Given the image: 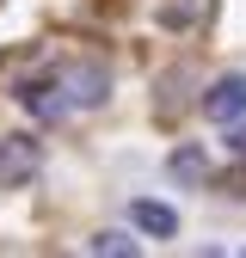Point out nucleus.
<instances>
[{
	"label": "nucleus",
	"mask_w": 246,
	"mask_h": 258,
	"mask_svg": "<svg viewBox=\"0 0 246 258\" xmlns=\"http://www.w3.org/2000/svg\"><path fill=\"white\" fill-rule=\"evenodd\" d=\"M43 166V148L31 142V136H0V190H13V184H31Z\"/></svg>",
	"instance_id": "1"
},
{
	"label": "nucleus",
	"mask_w": 246,
	"mask_h": 258,
	"mask_svg": "<svg viewBox=\"0 0 246 258\" xmlns=\"http://www.w3.org/2000/svg\"><path fill=\"white\" fill-rule=\"evenodd\" d=\"M19 105L31 117H61V111H68V86H61V74H31L19 86Z\"/></svg>",
	"instance_id": "2"
},
{
	"label": "nucleus",
	"mask_w": 246,
	"mask_h": 258,
	"mask_svg": "<svg viewBox=\"0 0 246 258\" xmlns=\"http://www.w3.org/2000/svg\"><path fill=\"white\" fill-rule=\"evenodd\" d=\"M203 117H209V123H234V117H246V74L215 80V86L203 92Z\"/></svg>",
	"instance_id": "3"
},
{
	"label": "nucleus",
	"mask_w": 246,
	"mask_h": 258,
	"mask_svg": "<svg viewBox=\"0 0 246 258\" xmlns=\"http://www.w3.org/2000/svg\"><path fill=\"white\" fill-rule=\"evenodd\" d=\"M130 221H136L142 234H154V240H172V234H178V215H172L166 203H154V197L130 203Z\"/></svg>",
	"instance_id": "4"
},
{
	"label": "nucleus",
	"mask_w": 246,
	"mask_h": 258,
	"mask_svg": "<svg viewBox=\"0 0 246 258\" xmlns=\"http://www.w3.org/2000/svg\"><path fill=\"white\" fill-rule=\"evenodd\" d=\"M61 86H68V105H99L105 99V74L99 68H61Z\"/></svg>",
	"instance_id": "5"
},
{
	"label": "nucleus",
	"mask_w": 246,
	"mask_h": 258,
	"mask_svg": "<svg viewBox=\"0 0 246 258\" xmlns=\"http://www.w3.org/2000/svg\"><path fill=\"white\" fill-rule=\"evenodd\" d=\"M166 172H172L178 184H203V178H209V160H203V148H191V142H184V148H172Z\"/></svg>",
	"instance_id": "6"
},
{
	"label": "nucleus",
	"mask_w": 246,
	"mask_h": 258,
	"mask_svg": "<svg viewBox=\"0 0 246 258\" xmlns=\"http://www.w3.org/2000/svg\"><path fill=\"white\" fill-rule=\"evenodd\" d=\"M86 246L99 252V258H136V240H130V234H92Z\"/></svg>",
	"instance_id": "7"
},
{
	"label": "nucleus",
	"mask_w": 246,
	"mask_h": 258,
	"mask_svg": "<svg viewBox=\"0 0 246 258\" xmlns=\"http://www.w3.org/2000/svg\"><path fill=\"white\" fill-rule=\"evenodd\" d=\"M228 154L246 160V123H240V117H234V129H228Z\"/></svg>",
	"instance_id": "8"
}]
</instances>
